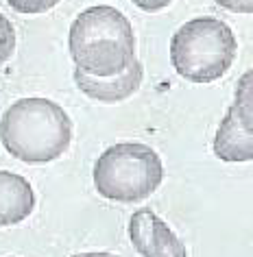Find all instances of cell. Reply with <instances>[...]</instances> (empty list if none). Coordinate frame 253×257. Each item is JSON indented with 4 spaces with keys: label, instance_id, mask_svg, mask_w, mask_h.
I'll return each mask as SVG.
<instances>
[{
    "label": "cell",
    "instance_id": "obj_2",
    "mask_svg": "<svg viewBox=\"0 0 253 257\" xmlns=\"http://www.w3.org/2000/svg\"><path fill=\"white\" fill-rule=\"evenodd\" d=\"M0 142L24 164H48L68 151L72 120L61 105L48 98H20L3 113Z\"/></svg>",
    "mask_w": 253,
    "mask_h": 257
},
{
    "label": "cell",
    "instance_id": "obj_4",
    "mask_svg": "<svg viewBox=\"0 0 253 257\" xmlns=\"http://www.w3.org/2000/svg\"><path fill=\"white\" fill-rule=\"evenodd\" d=\"M96 192L114 203H138L164 181V164L151 146L120 142L103 151L94 164Z\"/></svg>",
    "mask_w": 253,
    "mask_h": 257
},
{
    "label": "cell",
    "instance_id": "obj_10",
    "mask_svg": "<svg viewBox=\"0 0 253 257\" xmlns=\"http://www.w3.org/2000/svg\"><path fill=\"white\" fill-rule=\"evenodd\" d=\"M9 7L18 14H44L59 5V0H7Z\"/></svg>",
    "mask_w": 253,
    "mask_h": 257
},
{
    "label": "cell",
    "instance_id": "obj_5",
    "mask_svg": "<svg viewBox=\"0 0 253 257\" xmlns=\"http://www.w3.org/2000/svg\"><path fill=\"white\" fill-rule=\"evenodd\" d=\"M253 89L251 72L240 79L236 98L214 138V155L225 164H244L253 159Z\"/></svg>",
    "mask_w": 253,
    "mask_h": 257
},
{
    "label": "cell",
    "instance_id": "obj_7",
    "mask_svg": "<svg viewBox=\"0 0 253 257\" xmlns=\"http://www.w3.org/2000/svg\"><path fill=\"white\" fill-rule=\"evenodd\" d=\"M142 79H144V70H142V63L138 59H133L127 66V70H122L120 74L105 76V79H101V76H90L74 68L76 87H79L88 98L107 102V105H114V102L127 100L129 96H133L140 89Z\"/></svg>",
    "mask_w": 253,
    "mask_h": 257
},
{
    "label": "cell",
    "instance_id": "obj_13",
    "mask_svg": "<svg viewBox=\"0 0 253 257\" xmlns=\"http://www.w3.org/2000/svg\"><path fill=\"white\" fill-rule=\"evenodd\" d=\"M72 257H118L114 253H105V250H88V253H76Z\"/></svg>",
    "mask_w": 253,
    "mask_h": 257
},
{
    "label": "cell",
    "instance_id": "obj_11",
    "mask_svg": "<svg viewBox=\"0 0 253 257\" xmlns=\"http://www.w3.org/2000/svg\"><path fill=\"white\" fill-rule=\"evenodd\" d=\"M214 3L233 14H251L253 11V0H214Z\"/></svg>",
    "mask_w": 253,
    "mask_h": 257
},
{
    "label": "cell",
    "instance_id": "obj_1",
    "mask_svg": "<svg viewBox=\"0 0 253 257\" xmlns=\"http://www.w3.org/2000/svg\"><path fill=\"white\" fill-rule=\"evenodd\" d=\"M74 68L90 76H114L135 59V35L125 14L109 5L88 7L68 33Z\"/></svg>",
    "mask_w": 253,
    "mask_h": 257
},
{
    "label": "cell",
    "instance_id": "obj_3",
    "mask_svg": "<svg viewBox=\"0 0 253 257\" xmlns=\"http://www.w3.org/2000/svg\"><path fill=\"white\" fill-rule=\"evenodd\" d=\"M238 42L229 24L218 18H194L171 40V63L190 83L218 81L233 66Z\"/></svg>",
    "mask_w": 253,
    "mask_h": 257
},
{
    "label": "cell",
    "instance_id": "obj_8",
    "mask_svg": "<svg viewBox=\"0 0 253 257\" xmlns=\"http://www.w3.org/2000/svg\"><path fill=\"white\" fill-rule=\"evenodd\" d=\"M35 192L24 177L0 170V227L18 224L33 214Z\"/></svg>",
    "mask_w": 253,
    "mask_h": 257
},
{
    "label": "cell",
    "instance_id": "obj_12",
    "mask_svg": "<svg viewBox=\"0 0 253 257\" xmlns=\"http://www.w3.org/2000/svg\"><path fill=\"white\" fill-rule=\"evenodd\" d=\"M173 0H133V5L142 11H146V14H157V11L166 9L168 5H171Z\"/></svg>",
    "mask_w": 253,
    "mask_h": 257
},
{
    "label": "cell",
    "instance_id": "obj_6",
    "mask_svg": "<svg viewBox=\"0 0 253 257\" xmlns=\"http://www.w3.org/2000/svg\"><path fill=\"white\" fill-rule=\"evenodd\" d=\"M129 240L142 257H188L186 244L151 207L133 211Z\"/></svg>",
    "mask_w": 253,
    "mask_h": 257
},
{
    "label": "cell",
    "instance_id": "obj_9",
    "mask_svg": "<svg viewBox=\"0 0 253 257\" xmlns=\"http://www.w3.org/2000/svg\"><path fill=\"white\" fill-rule=\"evenodd\" d=\"M16 50V29L7 16L0 14V66L11 59Z\"/></svg>",
    "mask_w": 253,
    "mask_h": 257
}]
</instances>
